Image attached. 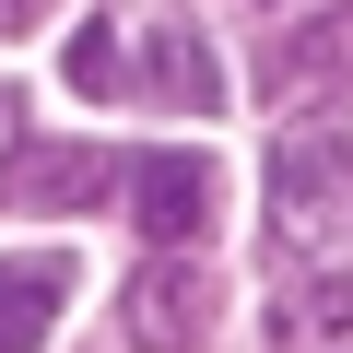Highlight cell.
<instances>
[{
  "label": "cell",
  "instance_id": "6da1fadb",
  "mask_svg": "<svg viewBox=\"0 0 353 353\" xmlns=\"http://www.w3.org/2000/svg\"><path fill=\"white\" fill-rule=\"evenodd\" d=\"M271 224H283V248H341L353 236V153L330 130L271 141Z\"/></svg>",
  "mask_w": 353,
  "mask_h": 353
},
{
  "label": "cell",
  "instance_id": "7a4b0ae2",
  "mask_svg": "<svg viewBox=\"0 0 353 353\" xmlns=\"http://www.w3.org/2000/svg\"><path fill=\"white\" fill-rule=\"evenodd\" d=\"M212 259H189V248H165L153 271H130V294H118V318H130V353H201L212 341Z\"/></svg>",
  "mask_w": 353,
  "mask_h": 353
},
{
  "label": "cell",
  "instance_id": "3957f363",
  "mask_svg": "<svg viewBox=\"0 0 353 353\" xmlns=\"http://www.w3.org/2000/svg\"><path fill=\"white\" fill-rule=\"evenodd\" d=\"M118 153L106 141H12V153H0V201H12V212H83V201H106L118 189Z\"/></svg>",
  "mask_w": 353,
  "mask_h": 353
},
{
  "label": "cell",
  "instance_id": "277c9868",
  "mask_svg": "<svg viewBox=\"0 0 353 353\" xmlns=\"http://www.w3.org/2000/svg\"><path fill=\"white\" fill-rule=\"evenodd\" d=\"M118 189H130V212H141L153 248H201L212 236V153H141Z\"/></svg>",
  "mask_w": 353,
  "mask_h": 353
},
{
  "label": "cell",
  "instance_id": "5b68a950",
  "mask_svg": "<svg viewBox=\"0 0 353 353\" xmlns=\"http://www.w3.org/2000/svg\"><path fill=\"white\" fill-rule=\"evenodd\" d=\"M59 306H71V259H0V353H48V330H59Z\"/></svg>",
  "mask_w": 353,
  "mask_h": 353
},
{
  "label": "cell",
  "instance_id": "8992f818",
  "mask_svg": "<svg viewBox=\"0 0 353 353\" xmlns=\"http://www.w3.org/2000/svg\"><path fill=\"white\" fill-rule=\"evenodd\" d=\"M330 83H353V12H318L271 48V94H330Z\"/></svg>",
  "mask_w": 353,
  "mask_h": 353
},
{
  "label": "cell",
  "instance_id": "52a82bcc",
  "mask_svg": "<svg viewBox=\"0 0 353 353\" xmlns=\"http://www.w3.org/2000/svg\"><path fill=\"white\" fill-rule=\"evenodd\" d=\"M141 71H153V94H165V106H201V118L224 106V71H212V48H201L189 24H153V48H141Z\"/></svg>",
  "mask_w": 353,
  "mask_h": 353
},
{
  "label": "cell",
  "instance_id": "ba28073f",
  "mask_svg": "<svg viewBox=\"0 0 353 353\" xmlns=\"http://www.w3.org/2000/svg\"><path fill=\"white\" fill-rule=\"evenodd\" d=\"M118 83H130L118 36H106V24H83V36H71V94H118Z\"/></svg>",
  "mask_w": 353,
  "mask_h": 353
},
{
  "label": "cell",
  "instance_id": "9c48e42d",
  "mask_svg": "<svg viewBox=\"0 0 353 353\" xmlns=\"http://www.w3.org/2000/svg\"><path fill=\"white\" fill-rule=\"evenodd\" d=\"M306 330H330V341H341V330H353V271H330V283H318V294H306Z\"/></svg>",
  "mask_w": 353,
  "mask_h": 353
},
{
  "label": "cell",
  "instance_id": "30bf717a",
  "mask_svg": "<svg viewBox=\"0 0 353 353\" xmlns=\"http://www.w3.org/2000/svg\"><path fill=\"white\" fill-rule=\"evenodd\" d=\"M0 12H24V0H0Z\"/></svg>",
  "mask_w": 353,
  "mask_h": 353
}]
</instances>
